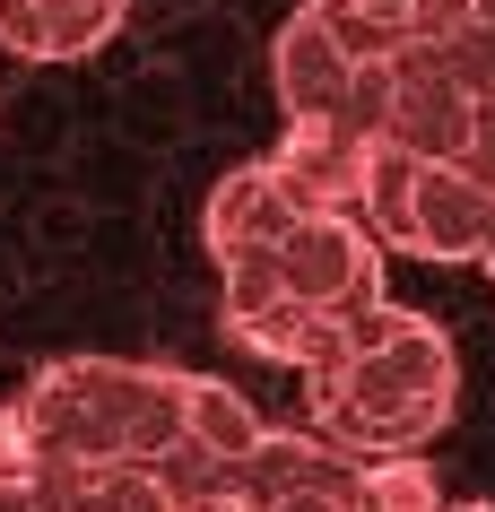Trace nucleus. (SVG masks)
Here are the masks:
<instances>
[{
	"label": "nucleus",
	"instance_id": "4",
	"mask_svg": "<svg viewBox=\"0 0 495 512\" xmlns=\"http://www.w3.org/2000/svg\"><path fill=\"white\" fill-rule=\"evenodd\" d=\"M383 139L409 148V157H435V165H461V174L495 183V27L409 44Z\"/></svg>",
	"mask_w": 495,
	"mask_h": 512
},
{
	"label": "nucleus",
	"instance_id": "2",
	"mask_svg": "<svg viewBox=\"0 0 495 512\" xmlns=\"http://www.w3.org/2000/svg\"><path fill=\"white\" fill-rule=\"evenodd\" d=\"M192 382L200 374L148 365V356H53L9 408H18L44 469H105V460L157 469L183 434Z\"/></svg>",
	"mask_w": 495,
	"mask_h": 512
},
{
	"label": "nucleus",
	"instance_id": "8",
	"mask_svg": "<svg viewBox=\"0 0 495 512\" xmlns=\"http://www.w3.org/2000/svg\"><path fill=\"white\" fill-rule=\"evenodd\" d=\"M296 217L304 209L287 200V183L270 174V157H244L235 174H218L209 209H200V243H209V261H218V278H226V304H244V296L270 287L278 243H287Z\"/></svg>",
	"mask_w": 495,
	"mask_h": 512
},
{
	"label": "nucleus",
	"instance_id": "9",
	"mask_svg": "<svg viewBox=\"0 0 495 512\" xmlns=\"http://www.w3.org/2000/svg\"><path fill=\"white\" fill-rule=\"evenodd\" d=\"M365 165H374L365 139H348V131H304V122H287V139L270 148V174L287 183V200H296L304 217H357Z\"/></svg>",
	"mask_w": 495,
	"mask_h": 512
},
{
	"label": "nucleus",
	"instance_id": "5",
	"mask_svg": "<svg viewBox=\"0 0 495 512\" xmlns=\"http://www.w3.org/2000/svg\"><path fill=\"white\" fill-rule=\"evenodd\" d=\"M365 235L383 252H409V261H478L487 252V226H495V183L461 174V165H435V157H409V148H374L365 165Z\"/></svg>",
	"mask_w": 495,
	"mask_h": 512
},
{
	"label": "nucleus",
	"instance_id": "6",
	"mask_svg": "<svg viewBox=\"0 0 495 512\" xmlns=\"http://www.w3.org/2000/svg\"><path fill=\"white\" fill-rule=\"evenodd\" d=\"M226 512H374V469L313 426H270L252 443Z\"/></svg>",
	"mask_w": 495,
	"mask_h": 512
},
{
	"label": "nucleus",
	"instance_id": "13",
	"mask_svg": "<svg viewBox=\"0 0 495 512\" xmlns=\"http://www.w3.org/2000/svg\"><path fill=\"white\" fill-rule=\"evenodd\" d=\"M478 270H487V278H495V226H487V252H478Z\"/></svg>",
	"mask_w": 495,
	"mask_h": 512
},
{
	"label": "nucleus",
	"instance_id": "3",
	"mask_svg": "<svg viewBox=\"0 0 495 512\" xmlns=\"http://www.w3.org/2000/svg\"><path fill=\"white\" fill-rule=\"evenodd\" d=\"M400 35H383L357 0H296L270 44V79L287 122L304 131H348L383 148L391 131V87H400Z\"/></svg>",
	"mask_w": 495,
	"mask_h": 512
},
{
	"label": "nucleus",
	"instance_id": "12",
	"mask_svg": "<svg viewBox=\"0 0 495 512\" xmlns=\"http://www.w3.org/2000/svg\"><path fill=\"white\" fill-rule=\"evenodd\" d=\"M374 469V512H443L452 495L435 486V460L426 452H400V460H365Z\"/></svg>",
	"mask_w": 495,
	"mask_h": 512
},
{
	"label": "nucleus",
	"instance_id": "10",
	"mask_svg": "<svg viewBox=\"0 0 495 512\" xmlns=\"http://www.w3.org/2000/svg\"><path fill=\"white\" fill-rule=\"evenodd\" d=\"M131 18V0H0V53L18 61H87Z\"/></svg>",
	"mask_w": 495,
	"mask_h": 512
},
{
	"label": "nucleus",
	"instance_id": "1",
	"mask_svg": "<svg viewBox=\"0 0 495 512\" xmlns=\"http://www.w3.org/2000/svg\"><path fill=\"white\" fill-rule=\"evenodd\" d=\"M461 408V356L435 313L383 304L348 330V348L322 374H304V426L357 460L426 452Z\"/></svg>",
	"mask_w": 495,
	"mask_h": 512
},
{
	"label": "nucleus",
	"instance_id": "14",
	"mask_svg": "<svg viewBox=\"0 0 495 512\" xmlns=\"http://www.w3.org/2000/svg\"><path fill=\"white\" fill-rule=\"evenodd\" d=\"M443 18H452V35H461V0H443Z\"/></svg>",
	"mask_w": 495,
	"mask_h": 512
},
{
	"label": "nucleus",
	"instance_id": "7",
	"mask_svg": "<svg viewBox=\"0 0 495 512\" xmlns=\"http://www.w3.org/2000/svg\"><path fill=\"white\" fill-rule=\"evenodd\" d=\"M261 408L235 391V382L200 374L192 382V408H183V434H174V452L157 460L165 495H174V512H226V495H235V478H244L252 443H261Z\"/></svg>",
	"mask_w": 495,
	"mask_h": 512
},
{
	"label": "nucleus",
	"instance_id": "15",
	"mask_svg": "<svg viewBox=\"0 0 495 512\" xmlns=\"http://www.w3.org/2000/svg\"><path fill=\"white\" fill-rule=\"evenodd\" d=\"M443 512H495V504H443Z\"/></svg>",
	"mask_w": 495,
	"mask_h": 512
},
{
	"label": "nucleus",
	"instance_id": "11",
	"mask_svg": "<svg viewBox=\"0 0 495 512\" xmlns=\"http://www.w3.org/2000/svg\"><path fill=\"white\" fill-rule=\"evenodd\" d=\"M44 512H174L157 469H139V460H105V469H44L35 478Z\"/></svg>",
	"mask_w": 495,
	"mask_h": 512
}]
</instances>
